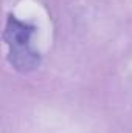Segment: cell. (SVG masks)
I'll use <instances>...</instances> for the list:
<instances>
[{
  "mask_svg": "<svg viewBox=\"0 0 132 133\" xmlns=\"http://www.w3.org/2000/svg\"><path fill=\"white\" fill-rule=\"evenodd\" d=\"M34 26L9 16L5 28V40L9 48V62L19 71H30L39 65V53L31 46Z\"/></svg>",
  "mask_w": 132,
  "mask_h": 133,
  "instance_id": "cell-1",
  "label": "cell"
}]
</instances>
